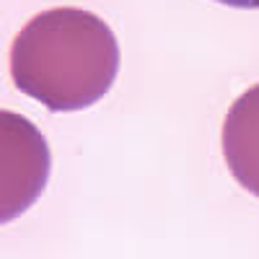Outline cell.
Wrapping results in <instances>:
<instances>
[{
  "mask_svg": "<svg viewBox=\"0 0 259 259\" xmlns=\"http://www.w3.org/2000/svg\"><path fill=\"white\" fill-rule=\"evenodd\" d=\"M221 145L231 177L259 197V83L231 104Z\"/></svg>",
  "mask_w": 259,
  "mask_h": 259,
  "instance_id": "obj_3",
  "label": "cell"
},
{
  "mask_svg": "<svg viewBox=\"0 0 259 259\" xmlns=\"http://www.w3.org/2000/svg\"><path fill=\"white\" fill-rule=\"evenodd\" d=\"M0 218L24 215L47 187L50 148L39 130L16 112H0Z\"/></svg>",
  "mask_w": 259,
  "mask_h": 259,
  "instance_id": "obj_2",
  "label": "cell"
},
{
  "mask_svg": "<svg viewBox=\"0 0 259 259\" xmlns=\"http://www.w3.org/2000/svg\"><path fill=\"white\" fill-rule=\"evenodd\" d=\"M223 6H233V8H259V0H215Z\"/></svg>",
  "mask_w": 259,
  "mask_h": 259,
  "instance_id": "obj_4",
  "label": "cell"
},
{
  "mask_svg": "<svg viewBox=\"0 0 259 259\" xmlns=\"http://www.w3.org/2000/svg\"><path fill=\"white\" fill-rule=\"evenodd\" d=\"M119 73V41L104 18L60 6L36 13L11 47V78L21 94L52 112L101 101Z\"/></svg>",
  "mask_w": 259,
  "mask_h": 259,
  "instance_id": "obj_1",
  "label": "cell"
}]
</instances>
